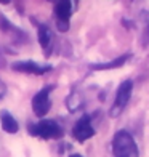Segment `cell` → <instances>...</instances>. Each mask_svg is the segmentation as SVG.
Wrapping results in <instances>:
<instances>
[{"mask_svg":"<svg viewBox=\"0 0 149 157\" xmlns=\"http://www.w3.org/2000/svg\"><path fill=\"white\" fill-rule=\"evenodd\" d=\"M13 69L19 71V72H26V74L42 75L48 72V71H52V66H40V64L34 61H18V63H13Z\"/></svg>","mask_w":149,"mask_h":157,"instance_id":"cell-6","label":"cell"},{"mask_svg":"<svg viewBox=\"0 0 149 157\" xmlns=\"http://www.w3.org/2000/svg\"><path fill=\"white\" fill-rule=\"evenodd\" d=\"M112 152L116 157H139L138 146L135 143L133 136L125 132L119 130L112 138Z\"/></svg>","mask_w":149,"mask_h":157,"instance_id":"cell-1","label":"cell"},{"mask_svg":"<svg viewBox=\"0 0 149 157\" xmlns=\"http://www.w3.org/2000/svg\"><path fill=\"white\" fill-rule=\"evenodd\" d=\"M52 39H53L52 31L47 26H40L39 27V42H40L42 48H48L50 44H52Z\"/></svg>","mask_w":149,"mask_h":157,"instance_id":"cell-10","label":"cell"},{"mask_svg":"<svg viewBox=\"0 0 149 157\" xmlns=\"http://www.w3.org/2000/svg\"><path fill=\"white\" fill-rule=\"evenodd\" d=\"M72 135H74V138L77 141H80V143L87 141V140H90L91 136H93V135H95V128H93V125H91L90 116L85 114V116H82L79 120H77L75 125H74Z\"/></svg>","mask_w":149,"mask_h":157,"instance_id":"cell-5","label":"cell"},{"mask_svg":"<svg viewBox=\"0 0 149 157\" xmlns=\"http://www.w3.org/2000/svg\"><path fill=\"white\" fill-rule=\"evenodd\" d=\"M53 90L52 85L42 88L39 93H35V96L32 98V109L35 112V116L39 117H44L45 114L50 111L52 108V101H50V91Z\"/></svg>","mask_w":149,"mask_h":157,"instance_id":"cell-4","label":"cell"},{"mask_svg":"<svg viewBox=\"0 0 149 157\" xmlns=\"http://www.w3.org/2000/svg\"><path fill=\"white\" fill-rule=\"evenodd\" d=\"M132 58V55H124V56H120V58L114 59V61H109V63H99V64H91V69H95V71H104V69H116V67H120V66H124V64L127 63Z\"/></svg>","mask_w":149,"mask_h":157,"instance_id":"cell-9","label":"cell"},{"mask_svg":"<svg viewBox=\"0 0 149 157\" xmlns=\"http://www.w3.org/2000/svg\"><path fill=\"white\" fill-rule=\"evenodd\" d=\"M132 91H133V82L132 80H125V82L120 83V87L117 90V95H116L114 106L111 108V112H109L111 117H117L119 114L124 111V108L128 104V99L132 96Z\"/></svg>","mask_w":149,"mask_h":157,"instance_id":"cell-3","label":"cell"},{"mask_svg":"<svg viewBox=\"0 0 149 157\" xmlns=\"http://www.w3.org/2000/svg\"><path fill=\"white\" fill-rule=\"evenodd\" d=\"M146 35H149V24H147V27H146Z\"/></svg>","mask_w":149,"mask_h":157,"instance_id":"cell-13","label":"cell"},{"mask_svg":"<svg viewBox=\"0 0 149 157\" xmlns=\"http://www.w3.org/2000/svg\"><path fill=\"white\" fill-rule=\"evenodd\" d=\"M55 15L59 23H67L71 15H72V2L69 0H61L55 5Z\"/></svg>","mask_w":149,"mask_h":157,"instance_id":"cell-7","label":"cell"},{"mask_svg":"<svg viewBox=\"0 0 149 157\" xmlns=\"http://www.w3.org/2000/svg\"><path fill=\"white\" fill-rule=\"evenodd\" d=\"M5 91H6V87H5V83L0 80V98H2L5 95Z\"/></svg>","mask_w":149,"mask_h":157,"instance_id":"cell-11","label":"cell"},{"mask_svg":"<svg viewBox=\"0 0 149 157\" xmlns=\"http://www.w3.org/2000/svg\"><path fill=\"white\" fill-rule=\"evenodd\" d=\"M29 133L34 135V136H39V138H61L63 136V128L55 122V120H40L39 124H32L29 127Z\"/></svg>","mask_w":149,"mask_h":157,"instance_id":"cell-2","label":"cell"},{"mask_svg":"<svg viewBox=\"0 0 149 157\" xmlns=\"http://www.w3.org/2000/svg\"><path fill=\"white\" fill-rule=\"evenodd\" d=\"M69 157H82V155H80V154H71Z\"/></svg>","mask_w":149,"mask_h":157,"instance_id":"cell-12","label":"cell"},{"mask_svg":"<svg viewBox=\"0 0 149 157\" xmlns=\"http://www.w3.org/2000/svg\"><path fill=\"white\" fill-rule=\"evenodd\" d=\"M0 122H2V128L6 133H16L19 130V125L16 122V119L13 117L8 111L0 112Z\"/></svg>","mask_w":149,"mask_h":157,"instance_id":"cell-8","label":"cell"}]
</instances>
